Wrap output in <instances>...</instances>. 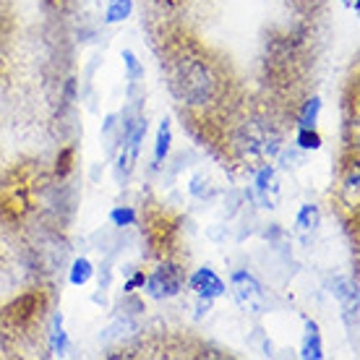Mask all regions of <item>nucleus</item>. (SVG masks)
<instances>
[{
    "label": "nucleus",
    "instance_id": "obj_1",
    "mask_svg": "<svg viewBox=\"0 0 360 360\" xmlns=\"http://www.w3.org/2000/svg\"><path fill=\"white\" fill-rule=\"evenodd\" d=\"M178 89L183 99H188L191 105H204L214 94V79L204 63L188 60L180 65L178 71Z\"/></svg>",
    "mask_w": 360,
    "mask_h": 360
},
{
    "label": "nucleus",
    "instance_id": "obj_18",
    "mask_svg": "<svg viewBox=\"0 0 360 360\" xmlns=\"http://www.w3.org/2000/svg\"><path fill=\"white\" fill-rule=\"evenodd\" d=\"M347 8H352V11H358V0H342Z\"/></svg>",
    "mask_w": 360,
    "mask_h": 360
},
{
    "label": "nucleus",
    "instance_id": "obj_4",
    "mask_svg": "<svg viewBox=\"0 0 360 360\" xmlns=\"http://www.w3.org/2000/svg\"><path fill=\"white\" fill-rule=\"evenodd\" d=\"M191 290L196 292L201 300H214V297L219 295H225L227 288H225V282L217 277V271L214 269H196L193 274H191Z\"/></svg>",
    "mask_w": 360,
    "mask_h": 360
},
{
    "label": "nucleus",
    "instance_id": "obj_7",
    "mask_svg": "<svg viewBox=\"0 0 360 360\" xmlns=\"http://www.w3.org/2000/svg\"><path fill=\"white\" fill-rule=\"evenodd\" d=\"M332 292L342 300L345 314H350V311L355 314V311H358V290H355V285H352L350 279H345V277L332 279Z\"/></svg>",
    "mask_w": 360,
    "mask_h": 360
},
{
    "label": "nucleus",
    "instance_id": "obj_9",
    "mask_svg": "<svg viewBox=\"0 0 360 360\" xmlns=\"http://www.w3.org/2000/svg\"><path fill=\"white\" fill-rule=\"evenodd\" d=\"M170 144H172V128L170 120L165 117L160 128H157V144H154V165H162L170 154Z\"/></svg>",
    "mask_w": 360,
    "mask_h": 360
},
{
    "label": "nucleus",
    "instance_id": "obj_12",
    "mask_svg": "<svg viewBox=\"0 0 360 360\" xmlns=\"http://www.w3.org/2000/svg\"><path fill=\"white\" fill-rule=\"evenodd\" d=\"M91 274H94V266H91L89 259H76L71 266L68 279H71V285H76V288H84V285L91 279Z\"/></svg>",
    "mask_w": 360,
    "mask_h": 360
},
{
    "label": "nucleus",
    "instance_id": "obj_2",
    "mask_svg": "<svg viewBox=\"0 0 360 360\" xmlns=\"http://www.w3.org/2000/svg\"><path fill=\"white\" fill-rule=\"evenodd\" d=\"M233 295H235V300H238V306L243 308L245 314L262 316V314H266V308H269V297H266L264 285L253 277L251 271H245V269L233 271Z\"/></svg>",
    "mask_w": 360,
    "mask_h": 360
},
{
    "label": "nucleus",
    "instance_id": "obj_16",
    "mask_svg": "<svg viewBox=\"0 0 360 360\" xmlns=\"http://www.w3.org/2000/svg\"><path fill=\"white\" fill-rule=\"evenodd\" d=\"M110 222L115 227H131L136 225V212L131 207H115L110 212Z\"/></svg>",
    "mask_w": 360,
    "mask_h": 360
},
{
    "label": "nucleus",
    "instance_id": "obj_10",
    "mask_svg": "<svg viewBox=\"0 0 360 360\" xmlns=\"http://www.w3.org/2000/svg\"><path fill=\"white\" fill-rule=\"evenodd\" d=\"M297 227L303 230V233H314L319 222H321V214H319V207L316 204H303L300 212H297Z\"/></svg>",
    "mask_w": 360,
    "mask_h": 360
},
{
    "label": "nucleus",
    "instance_id": "obj_5",
    "mask_svg": "<svg viewBox=\"0 0 360 360\" xmlns=\"http://www.w3.org/2000/svg\"><path fill=\"white\" fill-rule=\"evenodd\" d=\"M300 358H303V360H321V358H324L321 332H319V324H316V321H306V337H303Z\"/></svg>",
    "mask_w": 360,
    "mask_h": 360
},
{
    "label": "nucleus",
    "instance_id": "obj_3",
    "mask_svg": "<svg viewBox=\"0 0 360 360\" xmlns=\"http://www.w3.org/2000/svg\"><path fill=\"white\" fill-rule=\"evenodd\" d=\"M146 292L157 300H165V297H175L183 288V271L175 264H162L146 277Z\"/></svg>",
    "mask_w": 360,
    "mask_h": 360
},
{
    "label": "nucleus",
    "instance_id": "obj_11",
    "mask_svg": "<svg viewBox=\"0 0 360 360\" xmlns=\"http://www.w3.org/2000/svg\"><path fill=\"white\" fill-rule=\"evenodd\" d=\"M131 11H134V3H131V0H110L105 21H108V24H120V21H126V18L131 16Z\"/></svg>",
    "mask_w": 360,
    "mask_h": 360
},
{
    "label": "nucleus",
    "instance_id": "obj_13",
    "mask_svg": "<svg viewBox=\"0 0 360 360\" xmlns=\"http://www.w3.org/2000/svg\"><path fill=\"white\" fill-rule=\"evenodd\" d=\"M319 112H321V99L311 97L306 105H303V112H300V128H316Z\"/></svg>",
    "mask_w": 360,
    "mask_h": 360
},
{
    "label": "nucleus",
    "instance_id": "obj_8",
    "mask_svg": "<svg viewBox=\"0 0 360 360\" xmlns=\"http://www.w3.org/2000/svg\"><path fill=\"white\" fill-rule=\"evenodd\" d=\"M50 347H53V355L63 358L68 352V334L63 329V314L53 316V324H50Z\"/></svg>",
    "mask_w": 360,
    "mask_h": 360
},
{
    "label": "nucleus",
    "instance_id": "obj_6",
    "mask_svg": "<svg viewBox=\"0 0 360 360\" xmlns=\"http://www.w3.org/2000/svg\"><path fill=\"white\" fill-rule=\"evenodd\" d=\"M256 193H259L262 207L271 209L274 193H277V178H274V167H271V165H266V167L259 170V175H256Z\"/></svg>",
    "mask_w": 360,
    "mask_h": 360
},
{
    "label": "nucleus",
    "instance_id": "obj_14",
    "mask_svg": "<svg viewBox=\"0 0 360 360\" xmlns=\"http://www.w3.org/2000/svg\"><path fill=\"white\" fill-rule=\"evenodd\" d=\"M297 146L303 152H316V149H321V136L316 134V128H300L297 131Z\"/></svg>",
    "mask_w": 360,
    "mask_h": 360
},
{
    "label": "nucleus",
    "instance_id": "obj_17",
    "mask_svg": "<svg viewBox=\"0 0 360 360\" xmlns=\"http://www.w3.org/2000/svg\"><path fill=\"white\" fill-rule=\"evenodd\" d=\"M144 282H146L144 274H141V271H136L134 277H131V279L126 282V288H123V290H126V292H134L136 288H144Z\"/></svg>",
    "mask_w": 360,
    "mask_h": 360
},
{
    "label": "nucleus",
    "instance_id": "obj_15",
    "mask_svg": "<svg viewBox=\"0 0 360 360\" xmlns=\"http://www.w3.org/2000/svg\"><path fill=\"white\" fill-rule=\"evenodd\" d=\"M123 65H126V76H128V82H139L141 76H144V65L139 63V58H136L134 50H123Z\"/></svg>",
    "mask_w": 360,
    "mask_h": 360
}]
</instances>
